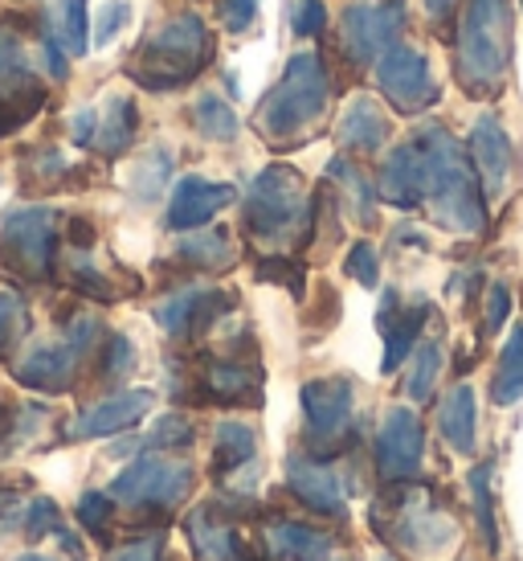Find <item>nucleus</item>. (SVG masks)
Returning <instances> with one entry per match:
<instances>
[{
  "mask_svg": "<svg viewBox=\"0 0 523 561\" xmlns=\"http://www.w3.org/2000/svg\"><path fill=\"white\" fill-rule=\"evenodd\" d=\"M421 144H426V205L433 221L454 234H478L487 226V188L470 164V152L438 124L421 127Z\"/></svg>",
  "mask_w": 523,
  "mask_h": 561,
  "instance_id": "1",
  "label": "nucleus"
},
{
  "mask_svg": "<svg viewBox=\"0 0 523 561\" xmlns=\"http://www.w3.org/2000/svg\"><path fill=\"white\" fill-rule=\"evenodd\" d=\"M213 54L217 42L209 25L197 13H176L160 21L152 33H143V42L127 62V79L152 94L181 91L200 79V70L213 62Z\"/></svg>",
  "mask_w": 523,
  "mask_h": 561,
  "instance_id": "2",
  "label": "nucleus"
},
{
  "mask_svg": "<svg viewBox=\"0 0 523 561\" xmlns=\"http://www.w3.org/2000/svg\"><path fill=\"white\" fill-rule=\"evenodd\" d=\"M332 103V75L319 62V54H294L282 79L266 91V99L254 111V127L270 144H294L311 136Z\"/></svg>",
  "mask_w": 523,
  "mask_h": 561,
  "instance_id": "3",
  "label": "nucleus"
},
{
  "mask_svg": "<svg viewBox=\"0 0 523 561\" xmlns=\"http://www.w3.org/2000/svg\"><path fill=\"white\" fill-rule=\"evenodd\" d=\"M511 70V9L508 0H470L458 25L454 75L470 99H495Z\"/></svg>",
  "mask_w": 523,
  "mask_h": 561,
  "instance_id": "4",
  "label": "nucleus"
},
{
  "mask_svg": "<svg viewBox=\"0 0 523 561\" xmlns=\"http://www.w3.org/2000/svg\"><path fill=\"white\" fill-rule=\"evenodd\" d=\"M315 226L303 176L291 164H266L246 188V230L266 247L303 242Z\"/></svg>",
  "mask_w": 523,
  "mask_h": 561,
  "instance_id": "5",
  "label": "nucleus"
},
{
  "mask_svg": "<svg viewBox=\"0 0 523 561\" xmlns=\"http://www.w3.org/2000/svg\"><path fill=\"white\" fill-rule=\"evenodd\" d=\"M58 259V218L46 205H16L0 218V271L25 283L54 275Z\"/></svg>",
  "mask_w": 523,
  "mask_h": 561,
  "instance_id": "6",
  "label": "nucleus"
},
{
  "mask_svg": "<svg viewBox=\"0 0 523 561\" xmlns=\"http://www.w3.org/2000/svg\"><path fill=\"white\" fill-rule=\"evenodd\" d=\"M303 443L311 459L344 455L356 443V390L348 377H315L299 393Z\"/></svg>",
  "mask_w": 523,
  "mask_h": 561,
  "instance_id": "7",
  "label": "nucleus"
},
{
  "mask_svg": "<svg viewBox=\"0 0 523 561\" xmlns=\"http://www.w3.org/2000/svg\"><path fill=\"white\" fill-rule=\"evenodd\" d=\"M197 483V471L188 468L185 459H172V455L160 451H143L124 468V476H115L111 483V496L124 508H148V513H164L181 508Z\"/></svg>",
  "mask_w": 523,
  "mask_h": 561,
  "instance_id": "8",
  "label": "nucleus"
},
{
  "mask_svg": "<svg viewBox=\"0 0 523 561\" xmlns=\"http://www.w3.org/2000/svg\"><path fill=\"white\" fill-rule=\"evenodd\" d=\"M400 25H405V9L393 0H360L344 9V25H339V49L352 66H372L388 46L400 42Z\"/></svg>",
  "mask_w": 523,
  "mask_h": 561,
  "instance_id": "9",
  "label": "nucleus"
},
{
  "mask_svg": "<svg viewBox=\"0 0 523 561\" xmlns=\"http://www.w3.org/2000/svg\"><path fill=\"white\" fill-rule=\"evenodd\" d=\"M372 459H376V476L397 488V483H414L421 476V459H426V426L409 405H393L376 431L372 443Z\"/></svg>",
  "mask_w": 523,
  "mask_h": 561,
  "instance_id": "10",
  "label": "nucleus"
},
{
  "mask_svg": "<svg viewBox=\"0 0 523 561\" xmlns=\"http://www.w3.org/2000/svg\"><path fill=\"white\" fill-rule=\"evenodd\" d=\"M376 87H381V94H385L400 115H421V111H430L442 99L430 62L417 49L405 46V42L388 46L376 58Z\"/></svg>",
  "mask_w": 523,
  "mask_h": 561,
  "instance_id": "11",
  "label": "nucleus"
},
{
  "mask_svg": "<svg viewBox=\"0 0 523 561\" xmlns=\"http://www.w3.org/2000/svg\"><path fill=\"white\" fill-rule=\"evenodd\" d=\"M139 111L131 94H111L103 107H82L70 119V136L78 148H91L98 157H124L136 144Z\"/></svg>",
  "mask_w": 523,
  "mask_h": 561,
  "instance_id": "12",
  "label": "nucleus"
},
{
  "mask_svg": "<svg viewBox=\"0 0 523 561\" xmlns=\"http://www.w3.org/2000/svg\"><path fill=\"white\" fill-rule=\"evenodd\" d=\"M233 308V291L225 287H185L155 304V324L176 341H197Z\"/></svg>",
  "mask_w": 523,
  "mask_h": 561,
  "instance_id": "13",
  "label": "nucleus"
},
{
  "mask_svg": "<svg viewBox=\"0 0 523 561\" xmlns=\"http://www.w3.org/2000/svg\"><path fill=\"white\" fill-rule=\"evenodd\" d=\"M82 357H86V353H82L70 336L33 344V348H25V357L13 360V377H16V386H25V390L66 393L70 386H74Z\"/></svg>",
  "mask_w": 523,
  "mask_h": 561,
  "instance_id": "14",
  "label": "nucleus"
},
{
  "mask_svg": "<svg viewBox=\"0 0 523 561\" xmlns=\"http://www.w3.org/2000/svg\"><path fill=\"white\" fill-rule=\"evenodd\" d=\"M426 316H430L426 296L405 299L400 291H385V299H381V316H376V328H381V336H385L381 374H393V369L405 365V357H409V353L417 348V341H421Z\"/></svg>",
  "mask_w": 523,
  "mask_h": 561,
  "instance_id": "15",
  "label": "nucleus"
},
{
  "mask_svg": "<svg viewBox=\"0 0 523 561\" xmlns=\"http://www.w3.org/2000/svg\"><path fill=\"white\" fill-rule=\"evenodd\" d=\"M393 500H397V520L388 529V541H397V546H405L409 553H421V558H430V553L454 541V525L433 508L430 500H421L417 492H409V496L397 492Z\"/></svg>",
  "mask_w": 523,
  "mask_h": 561,
  "instance_id": "16",
  "label": "nucleus"
},
{
  "mask_svg": "<svg viewBox=\"0 0 523 561\" xmlns=\"http://www.w3.org/2000/svg\"><path fill=\"white\" fill-rule=\"evenodd\" d=\"M376 193L397 205V209L426 205V144H421V131H414L409 140H400L385 157Z\"/></svg>",
  "mask_w": 523,
  "mask_h": 561,
  "instance_id": "17",
  "label": "nucleus"
},
{
  "mask_svg": "<svg viewBox=\"0 0 523 561\" xmlns=\"http://www.w3.org/2000/svg\"><path fill=\"white\" fill-rule=\"evenodd\" d=\"M237 202V188L225 185V181H209V176H181L176 188H172L168 202V230H200L225 209V205Z\"/></svg>",
  "mask_w": 523,
  "mask_h": 561,
  "instance_id": "18",
  "label": "nucleus"
},
{
  "mask_svg": "<svg viewBox=\"0 0 523 561\" xmlns=\"http://www.w3.org/2000/svg\"><path fill=\"white\" fill-rule=\"evenodd\" d=\"M155 405L152 390H119L103 398V402L86 405L82 414L70 426V438H111V435H124L131 426L148 419V410Z\"/></svg>",
  "mask_w": 523,
  "mask_h": 561,
  "instance_id": "19",
  "label": "nucleus"
},
{
  "mask_svg": "<svg viewBox=\"0 0 523 561\" xmlns=\"http://www.w3.org/2000/svg\"><path fill=\"white\" fill-rule=\"evenodd\" d=\"M200 402H217V405H258L262 402V369L254 360L242 357H213L205 360L200 377Z\"/></svg>",
  "mask_w": 523,
  "mask_h": 561,
  "instance_id": "20",
  "label": "nucleus"
},
{
  "mask_svg": "<svg viewBox=\"0 0 523 561\" xmlns=\"http://www.w3.org/2000/svg\"><path fill=\"white\" fill-rule=\"evenodd\" d=\"M466 152H470V164H475L483 188L499 197L508 188V176L515 169V152H511V140L503 124L495 115H483L475 127H470V140H466Z\"/></svg>",
  "mask_w": 523,
  "mask_h": 561,
  "instance_id": "21",
  "label": "nucleus"
},
{
  "mask_svg": "<svg viewBox=\"0 0 523 561\" xmlns=\"http://www.w3.org/2000/svg\"><path fill=\"white\" fill-rule=\"evenodd\" d=\"M287 483H291L294 500L319 516H344V488H339V476L327 468V459H311L307 451L291 455L287 463Z\"/></svg>",
  "mask_w": 523,
  "mask_h": 561,
  "instance_id": "22",
  "label": "nucleus"
},
{
  "mask_svg": "<svg viewBox=\"0 0 523 561\" xmlns=\"http://www.w3.org/2000/svg\"><path fill=\"white\" fill-rule=\"evenodd\" d=\"M388 115L376 107V99L369 94H356L352 103L344 107L339 115V127H336V140L344 152H352V157H369V152H381L388 144Z\"/></svg>",
  "mask_w": 523,
  "mask_h": 561,
  "instance_id": "23",
  "label": "nucleus"
},
{
  "mask_svg": "<svg viewBox=\"0 0 523 561\" xmlns=\"http://www.w3.org/2000/svg\"><path fill=\"white\" fill-rule=\"evenodd\" d=\"M438 431L446 438L450 451L458 455H475V438H478V410H475V390L458 381L450 386L446 398L438 402Z\"/></svg>",
  "mask_w": 523,
  "mask_h": 561,
  "instance_id": "24",
  "label": "nucleus"
},
{
  "mask_svg": "<svg viewBox=\"0 0 523 561\" xmlns=\"http://www.w3.org/2000/svg\"><path fill=\"white\" fill-rule=\"evenodd\" d=\"M266 549L275 561H324L332 553V537L324 529H311L303 520H270L266 525Z\"/></svg>",
  "mask_w": 523,
  "mask_h": 561,
  "instance_id": "25",
  "label": "nucleus"
},
{
  "mask_svg": "<svg viewBox=\"0 0 523 561\" xmlns=\"http://www.w3.org/2000/svg\"><path fill=\"white\" fill-rule=\"evenodd\" d=\"M188 537H193V553L200 561H237V553H242L237 533L217 513V504H200L197 513L188 516Z\"/></svg>",
  "mask_w": 523,
  "mask_h": 561,
  "instance_id": "26",
  "label": "nucleus"
},
{
  "mask_svg": "<svg viewBox=\"0 0 523 561\" xmlns=\"http://www.w3.org/2000/svg\"><path fill=\"white\" fill-rule=\"evenodd\" d=\"M254 455H258V431L242 419H225L217 422L213 431V480H230L233 471H242L246 463H254Z\"/></svg>",
  "mask_w": 523,
  "mask_h": 561,
  "instance_id": "27",
  "label": "nucleus"
},
{
  "mask_svg": "<svg viewBox=\"0 0 523 561\" xmlns=\"http://www.w3.org/2000/svg\"><path fill=\"white\" fill-rule=\"evenodd\" d=\"M176 259L193 271H225L233 266V238L230 230L221 226H200V230H188V238L176 242Z\"/></svg>",
  "mask_w": 523,
  "mask_h": 561,
  "instance_id": "28",
  "label": "nucleus"
},
{
  "mask_svg": "<svg viewBox=\"0 0 523 561\" xmlns=\"http://www.w3.org/2000/svg\"><path fill=\"white\" fill-rule=\"evenodd\" d=\"M327 181L339 188V197L348 205V214H352L360 226H372L376 221V188L369 185V176L360 172L352 157H336L327 164Z\"/></svg>",
  "mask_w": 523,
  "mask_h": 561,
  "instance_id": "29",
  "label": "nucleus"
},
{
  "mask_svg": "<svg viewBox=\"0 0 523 561\" xmlns=\"http://www.w3.org/2000/svg\"><path fill=\"white\" fill-rule=\"evenodd\" d=\"M491 402L495 405H515L523 402V324H515L503 341L499 365L491 377Z\"/></svg>",
  "mask_w": 523,
  "mask_h": 561,
  "instance_id": "30",
  "label": "nucleus"
},
{
  "mask_svg": "<svg viewBox=\"0 0 523 561\" xmlns=\"http://www.w3.org/2000/svg\"><path fill=\"white\" fill-rule=\"evenodd\" d=\"M91 0H58V13H54V37L62 42V49L70 58H86L91 49V16H86Z\"/></svg>",
  "mask_w": 523,
  "mask_h": 561,
  "instance_id": "31",
  "label": "nucleus"
},
{
  "mask_svg": "<svg viewBox=\"0 0 523 561\" xmlns=\"http://www.w3.org/2000/svg\"><path fill=\"white\" fill-rule=\"evenodd\" d=\"M193 127L213 144L237 140V115H233V107L221 94H200L193 103Z\"/></svg>",
  "mask_w": 523,
  "mask_h": 561,
  "instance_id": "32",
  "label": "nucleus"
},
{
  "mask_svg": "<svg viewBox=\"0 0 523 561\" xmlns=\"http://www.w3.org/2000/svg\"><path fill=\"white\" fill-rule=\"evenodd\" d=\"M438 374H442V344H438V341H417L414 369H409L405 393H409L414 402H430L433 386H438Z\"/></svg>",
  "mask_w": 523,
  "mask_h": 561,
  "instance_id": "33",
  "label": "nucleus"
},
{
  "mask_svg": "<svg viewBox=\"0 0 523 561\" xmlns=\"http://www.w3.org/2000/svg\"><path fill=\"white\" fill-rule=\"evenodd\" d=\"M470 500H475V516H478V533H483V546L499 553V525H495V496H491V468L478 463L470 476Z\"/></svg>",
  "mask_w": 523,
  "mask_h": 561,
  "instance_id": "34",
  "label": "nucleus"
},
{
  "mask_svg": "<svg viewBox=\"0 0 523 561\" xmlns=\"http://www.w3.org/2000/svg\"><path fill=\"white\" fill-rule=\"evenodd\" d=\"M168 176H172V152L155 148L131 172V193H136L139 202H155L164 193V185H168Z\"/></svg>",
  "mask_w": 523,
  "mask_h": 561,
  "instance_id": "35",
  "label": "nucleus"
},
{
  "mask_svg": "<svg viewBox=\"0 0 523 561\" xmlns=\"http://www.w3.org/2000/svg\"><path fill=\"white\" fill-rule=\"evenodd\" d=\"M193 438H197V426L185 414H164V419H155V426L148 435L139 438V447L143 451H181Z\"/></svg>",
  "mask_w": 523,
  "mask_h": 561,
  "instance_id": "36",
  "label": "nucleus"
},
{
  "mask_svg": "<svg viewBox=\"0 0 523 561\" xmlns=\"http://www.w3.org/2000/svg\"><path fill=\"white\" fill-rule=\"evenodd\" d=\"M111 520H115V496L111 492H82V500H78V525L91 537H98V541H107Z\"/></svg>",
  "mask_w": 523,
  "mask_h": 561,
  "instance_id": "37",
  "label": "nucleus"
},
{
  "mask_svg": "<svg viewBox=\"0 0 523 561\" xmlns=\"http://www.w3.org/2000/svg\"><path fill=\"white\" fill-rule=\"evenodd\" d=\"M258 279L278 283V287H287V291H294V296H303L307 271H303V263H294L291 254H266V259L258 263Z\"/></svg>",
  "mask_w": 523,
  "mask_h": 561,
  "instance_id": "38",
  "label": "nucleus"
},
{
  "mask_svg": "<svg viewBox=\"0 0 523 561\" xmlns=\"http://www.w3.org/2000/svg\"><path fill=\"white\" fill-rule=\"evenodd\" d=\"M25 328H30V312H25V304H21L13 291H0V357H4V353H13L16 341L25 336Z\"/></svg>",
  "mask_w": 523,
  "mask_h": 561,
  "instance_id": "39",
  "label": "nucleus"
},
{
  "mask_svg": "<svg viewBox=\"0 0 523 561\" xmlns=\"http://www.w3.org/2000/svg\"><path fill=\"white\" fill-rule=\"evenodd\" d=\"M131 25V4L127 0H107L103 9H98V16H94V33H91V46H111L119 33Z\"/></svg>",
  "mask_w": 523,
  "mask_h": 561,
  "instance_id": "40",
  "label": "nucleus"
},
{
  "mask_svg": "<svg viewBox=\"0 0 523 561\" xmlns=\"http://www.w3.org/2000/svg\"><path fill=\"white\" fill-rule=\"evenodd\" d=\"M344 271H348V279H356L360 287H376L381 283V254L372 242H356L348 250V259H344Z\"/></svg>",
  "mask_w": 523,
  "mask_h": 561,
  "instance_id": "41",
  "label": "nucleus"
},
{
  "mask_svg": "<svg viewBox=\"0 0 523 561\" xmlns=\"http://www.w3.org/2000/svg\"><path fill=\"white\" fill-rule=\"evenodd\" d=\"M136 369V344L127 341V336H111L107 344H103V369L98 374L107 377V381H119V377H127Z\"/></svg>",
  "mask_w": 523,
  "mask_h": 561,
  "instance_id": "42",
  "label": "nucleus"
},
{
  "mask_svg": "<svg viewBox=\"0 0 523 561\" xmlns=\"http://www.w3.org/2000/svg\"><path fill=\"white\" fill-rule=\"evenodd\" d=\"M324 25H327L324 0H294V9H291V33L294 37H319Z\"/></svg>",
  "mask_w": 523,
  "mask_h": 561,
  "instance_id": "43",
  "label": "nucleus"
},
{
  "mask_svg": "<svg viewBox=\"0 0 523 561\" xmlns=\"http://www.w3.org/2000/svg\"><path fill=\"white\" fill-rule=\"evenodd\" d=\"M46 533H58V504L49 496H37L25 508V537L30 541H42Z\"/></svg>",
  "mask_w": 523,
  "mask_h": 561,
  "instance_id": "44",
  "label": "nucleus"
},
{
  "mask_svg": "<svg viewBox=\"0 0 523 561\" xmlns=\"http://www.w3.org/2000/svg\"><path fill=\"white\" fill-rule=\"evenodd\" d=\"M70 279H74V287L82 291V296H94V299H103V304H107V299H115L107 275H98V271L91 266V259H82V254H78L74 266H70Z\"/></svg>",
  "mask_w": 523,
  "mask_h": 561,
  "instance_id": "45",
  "label": "nucleus"
},
{
  "mask_svg": "<svg viewBox=\"0 0 523 561\" xmlns=\"http://www.w3.org/2000/svg\"><path fill=\"white\" fill-rule=\"evenodd\" d=\"M262 0H221V25L230 33H246L258 21Z\"/></svg>",
  "mask_w": 523,
  "mask_h": 561,
  "instance_id": "46",
  "label": "nucleus"
},
{
  "mask_svg": "<svg viewBox=\"0 0 523 561\" xmlns=\"http://www.w3.org/2000/svg\"><path fill=\"white\" fill-rule=\"evenodd\" d=\"M107 561H160V537H139V541H127V546L111 549Z\"/></svg>",
  "mask_w": 523,
  "mask_h": 561,
  "instance_id": "47",
  "label": "nucleus"
},
{
  "mask_svg": "<svg viewBox=\"0 0 523 561\" xmlns=\"http://www.w3.org/2000/svg\"><path fill=\"white\" fill-rule=\"evenodd\" d=\"M511 316V291L503 283H495L491 296H487V332H499V328L508 324Z\"/></svg>",
  "mask_w": 523,
  "mask_h": 561,
  "instance_id": "48",
  "label": "nucleus"
},
{
  "mask_svg": "<svg viewBox=\"0 0 523 561\" xmlns=\"http://www.w3.org/2000/svg\"><path fill=\"white\" fill-rule=\"evenodd\" d=\"M421 4H426V16H430L438 30L458 16V0H421Z\"/></svg>",
  "mask_w": 523,
  "mask_h": 561,
  "instance_id": "49",
  "label": "nucleus"
},
{
  "mask_svg": "<svg viewBox=\"0 0 523 561\" xmlns=\"http://www.w3.org/2000/svg\"><path fill=\"white\" fill-rule=\"evenodd\" d=\"M16 561H49V558H42V553H25V558H16Z\"/></svg>",
  "mask_w": 523,
  "mask_h": 561,
  "instance_id": "50",
  "label": "nucleus"
},
{
  "mask_svg": "<svg viewBox=\"0 0 523 561\" xmlns=\"http://www.w3.org/2000/svg\"><path fill=\"white\" fill-rule=\"evenodd\" d=\"M376 561H393V558H376Z\"/></svg>",
  "mask_w": 523,
  "mask_h": 561,
  "instance_id": "51",
  "label": "nucleus"
},
{
  "mask_svg": "<svg viewBox=\"0 0 523 561\" xmlns=\"http://www.w3.org/2000/svg\"><path fill=\"white\" fill-rule=\"evenodd\" d=\"M0 422H4V410H0Z\"/></svg>",
  "mask_w": 523,
  "mask_h": 561,
  "instance_id": "52",
  "label": "nucleus"
},
{
  "mask_svg": "<svg viewBox=\"0 0 523 561\" xmlns=\"http://www.w3.org/2000/svg\"><path fill=\"white\" fill-rule=\"evenodd\" d=\"M339 561H352V558H339Z\"/></svg>",
  "mask_w": 523,
  "mask_h": 561,
  "instance_id": "53",
  "label": "nucleus"
},
{
  "mask_svg": "<svg viewBox=\"0 0 523 561\" xmlns=\"http://www.w3.org/2000/svg\"><path fill=\"white\" fill-rule=\"evenodd\" d=\"M520 9H523V0H520Z\"/></svg>",
  "mask_w": 523,
  "mask_h": 561,
  "instance_id": "54",
  "label": "nucleus"
}]
</instances>
